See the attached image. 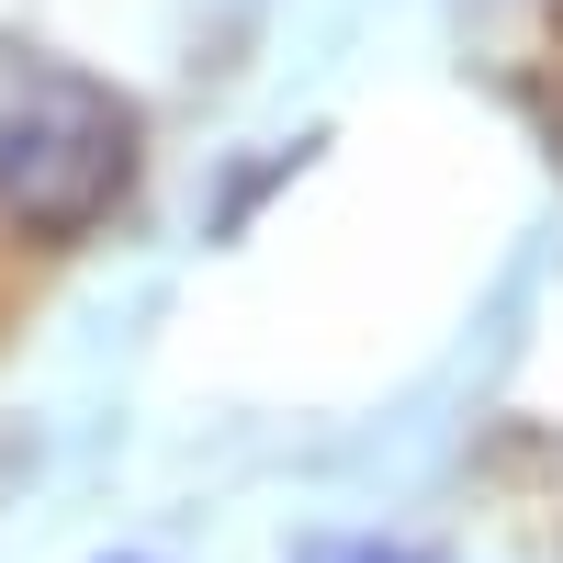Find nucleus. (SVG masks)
<instances>
[{
    "mask_svg": "<svg viewBox=\"0 0 563 563\" xmlns=\"http://www.w3.org/2000/svg\"><path fill=\"white\" fill-rule=\"evenodd\" d=\"M294 563H440V552H417V541H305Z\"/></svg>",
    "mask_w": 563,
    "mask_h": 563,
    "instance_id": "nucleus-2",
    "label": "nucleus"
},
{
    "mask_svg": "<svg viewBox=\"0 0 563 563\" xmlns=\"http://www.w3.org/2000/svg\"><path fill=\"white\" fill-rule=\"evenodd\" d=\"M147 169V113L79 57H0V225L68 249Z\"/></svg>",
    "mask_w": 563,
    "mask_h": 563,
    "instance_id": "nucleus-1",
    "label": "nucleus"
},
{
    "mask_svg": "<svg viewBox=\"0 0 563 563\" xmlns=\"http://www.w3.org/2000/svg\"><path fill=\"white\" fill-rule=\"evenodd\" d=\"M102 563H147V552H102Z\"/></svg>",
    "mask_w": 563,
    "mask_h": 563,
    "instance_id": "nucleus-3",
    "label": "nucleus"
}]
</instances>
